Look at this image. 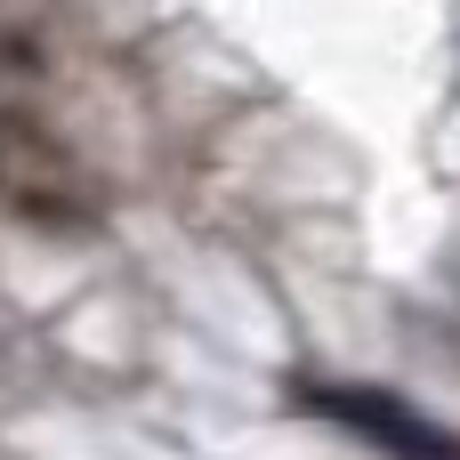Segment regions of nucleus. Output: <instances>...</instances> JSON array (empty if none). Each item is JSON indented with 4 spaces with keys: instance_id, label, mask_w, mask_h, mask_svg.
Here are the masks:
<instances>
[{
    "instance_id": "f257e3e1",
    "label": "nucleus",
    "mask_w": 460,
    "mask_h": 460,
    "mask_svg": "<svg viewBox=\"0 0 460 460\" xmlns=\"http://www.w3.org/2000/svg\"><path fill=\"white\" fill-rule=\"evenodd\" d=\"M299 404L323 412V420H340V429H356L364 445H380V453H396V460H460L453 437H445L429 412H412L404 396H388V388H364V380H307Z\"/></svg>"
}]
</instances>
